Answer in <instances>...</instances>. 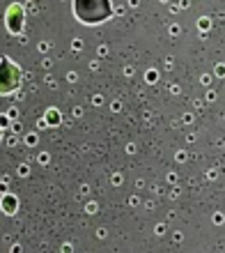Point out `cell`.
Instances as JSON below:
<instances>
[{
  "label": "cell",
  "instance_id": "6da1fadb",
  "mask_svg": "<svg viewBox=\"0 0 225 253\" xmlns=\"http://www.w3.org/2000/svg\"><path fill=\"white\" fill-rule=\"evenodd\" d=\"M74 14L85 26H99L111 19V0H74Z\"/></svg>",
  "mask_w": 225,
  "mask_h": 253
},
{
  "label": "cell",
  "instance_id": "7a4b0ae2",
  "mask_svg": "<svg viewBox=\"0 0 225 253\" xmlns=\"http://www.w3.org/2000/svg\"><path fill=\"white\" fill-rule=\"evenodd\" d=\"M21 83V69L9 58H0V94H12Z\"/></svg>",
  "mask_w": 225,
  "mask_h": 253
},
{
  "label": "cell",
  "instance_id": "5b68a950",
  "mask_svg": "<svg viewBox=\"0 0 225 253\" xmlns=\"http://www.w3.org/2000/svg\"><path fill=\"white\" fill-rule=\"evenodd\" d=\"M46 120L51 122V125H58V122H60V113L55 111V108H51V111H48V115H46Z\"/></svg>",
  "mask_w": 225,
  "mask_h": 253
},
{
  "label": "cell",
  "instance_id": "277c9868",
  "mask_svg": "<svg viewBox=\"0 0 225 253\" xmlns=\"http://www.w3.org/2000/svg\"><path fill=\"white\" fill-rule=\"evenodd\" d=\"M16 207H19L16 196H5V198H2V212L5 214H14L16 212Z\"/></svg>",
  "mask_w": 225,
  "mask_h": 253
},
{
  "label": "cell",
  "instance_id": "3957f363",
  "mask_svg": "<svg viewBox=\"0 0 225 253\" xmlns=\"http://www.w3.org/2000/svg\"><path fill=\"white\" fill-rule=\"evenodd\" d=\"M5 23H7V30L12 35H21L23 33V26H26V14H23V7L12 2L7 7V14H5Z\"/></svg>",
  "mask_w": 225,
  "mask_h": 253
}]
</instances>
